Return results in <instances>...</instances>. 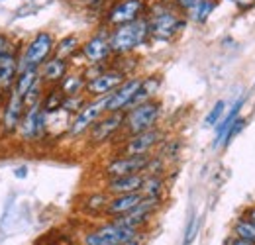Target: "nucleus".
<instances>
[{
  "mask_svg": "<svg viewBox=\"0 0 255 245\" xmlns=\"http://www.w3.org/2000/svg\"><path fill=\"white\" fill-rule=\"evenodd\" d=\"M147 37H149V22L145 18L118 26L108 35L114 55H124V53L137 49L139 45H143L147 41Z\"/></svg>",
  "mask_w": 255,
  "mask_h": 245,
  "instance_id": "1",
  "label": "nucleus"
},
{
  "mask_svg": "<svg viewBox=\"0 0 255 245\" xmlns=\"http://www.w3.org/2000/svg\"><path fill=\"white\" fill-rule=\"evenodd\" d=\"M161 116V104L157 100H147L141 104L131 106L126 112V120H124V129L128 135H135L141 131H147L151 127H155V123Z\"/></svg>",
  "mask_w": 255,
  "mask_h": 245,
  "instance_id": "2",
  "label": "nucleus"
},
{
  "mask_svg": "<svg viewBox=\"0 0 255 245\" xmlns=\"http://www.w3.org/2000/svg\"><path fill=\"white\" fill-rule=\"evenodd\" d=\"M106 104H108V96H100V98H91V100H87V104L73 116L67 133H69L71 137H81V135H85V133L106 114Z\"/></svg>",
  "mask_w": 255,
  "mask_h": 245,
  "instance_id": "3",
  "label": "nucleus"
},
{
  "mask_svg": "<svg viewBox=\"0 0 255 245\" xmlns=\"http://www.w3.org/2000/svg\"><path fill=\"white\" fill-rule=\"evenodd\" d=\"M55 49V37L49 31H39L32 37V41L26 45L24 53L20 55V71L26 67L39 69L49 59L51 51Z\"/></svg>",
  "mask_w": 255,
  "mask_h": 245,
  "instance_id": "4",
  "label": "nucleus"
},
{
  "mask_svg": "<svg viewBox=\"0 0 255 245\" xmlns=\"http://www.w3.org/2000/svg\"><path fill=\"white\" fill-rule=\"evenodd\" d=\"M47 129V114L41 110V102L26 108L24 118L18 125V135L24 141H37L45 135Z\"/></svg>",
  "mask_w": 255,
  "mask_h": 245,
  "instance_id": "5",
  "label": "nucleus"
},
{
  "mask_svg": "<svg viewBox=\"0 0 255 245\" xmlns=\"http://www.w3.org/2000/svg\"><path fill=\"white\" fill-rule=\"evenodd\" d=\"M124 112H106L98 122L89 129V141L93 145H102L110 141L114 135H118L124 129Z\"/></svg>",
  "mask_w": 255,
  "mask_h": 245,
  "instance_id": "6",
  "label": "nucleus"
},
{
  "mask_svg": "<svg viewBox=\"0 0 255 245\" xmlns=\"http://www.w3.org/2000/svg\"><path fill=\"white\" fill-rule=\"evenodd\" d=\"M147 163H149V155H118L106 163L104 175L108 179L139 175V173H145Z\"/></svg>",
  "mask_w": 255,
  "mask_h": 245,
  "instance_id": "7",
  "label": "nucleus"
},
{
  "mask_svg": "<svg viewBox=\"0 0 255 245\" xmlns=\"http://www.w3.org/2000/svg\"><path fill=\"white\" fill-rule=\"evenodd\" d=\"M147 22H149V37H153L155 41H171L185 26V22L177 14L167 10L153 14V18Z\"/></svg>",
  "mask_w": 255,
  "mask_h": 245,
  "instance_id": "8",
  "label": "nucleus"
},
{
  "mask_svg": "<svg viewBox=\"0 0 255 245\" xmlns=\"http://www.w3.org/2000/svg\"><path fill=\"white\" fill-rule=\"evenodd\" d=\"M139 89H141V79H137V77L126 79L116 91L108 96L106 112H124L128 108H131L135 104Z\"/></svg>",
  "mask_w": 255,
  "mask_h": 245,
  "instance_id": "9",
  "label": "nucleus"
},
{
  "mask_svg": "<svg viewBox=\"0 0 255 245\" xmlns=\"http://www.w3.org/2000/svg\"><path fill=\"white\" fill-rule=\"evenodd\" d=\"M126 81L124 71H116V69H106L104 73H100L98 77L87 81V89L85 94L91 98H100V96H110L122 83Z\"/></svg>",
  "mask_w": 255,
  "mask_h": 245,
  "instance_id": "10",
  "label": "nucleus"
},
{
  "mask_svg": "<svg viewBox=\"0 0 255 245\" xmlns=\"http://www.w3.org/2000/svg\"><path fill=\"white\" fill-rule=\"evenodd\" d=\"M163 139V131L159 127H151L147 131L128 135L122 145V155H149Z\"/></svg>",
  "mask_w": 255,
  "mask_h": 245,
  "instance_id": "11",
  "label": "nucleus"
},
{
  "mask_svg": "<svg viewBox=\"0 0 255 245\" xmlns=\"http://www.w3.org/2000/svg\"><path fill=\"white\" fill-rule=\"evenodd\" d=\"M24 112H26L24 98L18 92L10 91L8 92V98H6V106L2 110V118H0L2 133L10 135V133L18 131V125H20L22 118H24Z\"/></svg>",
  "mask_w": 255,
  "mask_h": 245,
  "instance_id": "12",
  "label": "nucleus"
},
{
  "mask_svg": "<svg viewBox=\"0 0 255 245\" xmlns=\"http://www.w3.org/2000/svg\"><path fill=\"white\" fill-rule=\"evenodd\" d=\"M81 53H83L85 61L89 63V65H104V61L110 55H114L112 53V47H110V39L104 33H96L93 37H89L83 43Z\"/></svg>",
  "mask_w": 255,
  "mask_h": 245,
  "instance_id": "13",
  "label": "nucleus"
},
{
  "mask_svg": "<svg viewBox=\"0 0 255 245\" xmlns=\"http://www.w3.org/2000/svg\"><path fill=\"white\" fill-rule=\"evenodd\" d=\"M143 0H122L118 4H114L110 8V14H108V24L118 28V26H124L129 22H135L141 18V12H143Z\"/></svg>",
  "mask_w": 255,
  "mask_h": 245,
  "instance_id": "14",
  "label": "nucleus"
},
{
  "mask_svg": "<svg viewBox=\"0 0 255 245\" xmlns=\"http://www.w3.org/2000/svg\"><path fill=\"white\" fill-rule=\"evenodd\" d=\"M18 73H20V55L12 47L0 57V92H10L14 89Z\"/></svg>",
  "mask_w": 255,
  "mask_h": 245,
  "instance_id": "15",
  "label": "nucleus"
},
{
  "mask_svg": "<svg viewBox=\"0 0 255 245\" xmlns=\"http://www.w3.org/2000/svg\"><path fill=\"white\" fill-rule=\"evenodd\" d=\"M95 230L102 238H106L108 242H112V244H116V245L128 244V242H131L133 238H137V236L141 234V232H137V230H131V228H126V226L118 224L116 220L100 222Z\"/></svg>",
  "mask_w": 255,
  "mask_h": 245,
  "instance_id": "16",
  "label": "nucleus"
},
{
  "mask_svg": "<svg viewBox=\"0 0 255 245\" xmlns=\"http://www.w3.org/2000/svg\"><path fill=\"white\" fill-rule=\"evenodd\" d=\"M143 202V194L141 192H129V194H116L110 198L104 216L108 220H114V218H120V216L131 212L133 208H137L139 204Z\"/></svg>",
  "mask_w": 255,
  "mask_h": 245,
  "instance_id": "17",
  "label": "nucleus"
},
{
  "mask_svg": "<svg viewBox=\"0 0 255 245\" xmlns=\"http://www.w3.org/2000/svg\"><path fill=\"white\" fill-rule=\"evenodd\" d=\"M69 75V61L59 57H49L47 61L39 67V79L47 85H59L65 77Z\"/></svg>",
  "mask_w": 255,
  "mask_h": 245,
  "instance_id": "18",
  "label": "nucleus"
},
{
  "mask_svg": "<svg viewBox=\"0 0 255 245\" xmlns=\"http://www.w3.org/2000/svg\"><path fill=\"white\" fill-rule=\"evenodd\" d=\"M145 175H128V177H118V179H108L106 183V192L110 196L116 194H129V192H141Z\"/></svg>",
  "mask_w": 255,
  "mask_h": 245,
  "instance_id": "19",
  "label": "nucleus"
},
{
  "mask_svg": "<svg viewBox=\"0 0 255 245\" xmlns=\"http://www.w3.org/2000/svg\"><path fill=\"white\" fill-rule=\"evenodd\" d=\"M39 69H33V67H26L18 73L16 77V83H14V89L12 91L18 92L22 98H26V94L32 91L33 87L39 83Z\"/></svg>",
  "mask_w": 255,
  "mask_h": 245,
  "instance_id": "20",
  "label": "nucleus"
},
{
  "mask_svg": "<svg viewBox=\"0 0 255 245\" xmlns=\"http://www.w3.org/2000/svg\"><path fill=\"white\" fill-rule=\"evenodd\" d=\"M242 108H244V98H238L236 102H234V106H232V110L226 114V118H222L218 125H216V137H214V145H222L224 137H226V133H228V129L234 125V122L240 118V112H242Z\"/></svg>",
  "mask_w": 255,
  "mask_h": 245,
  "instance_id": "21",
  "label": "nucleus"
},
{
  "mask_svg": "<svg viewBox=\"0 0 255 245\" xmlns=\"http://www.w3.org/2000/svg\"><path fill=\"white\" fill-rule=\"evenodd\" d=\"M87 89V79L83 73H69L63 81L59 83V91L63 92L65 96H79L85 94Z\"/></svg>",
  "mask_w": 255,
  "mask_h": 245,
  "instance_id": "22",
  "label": "nucleus"
},
{
  "mask_svg": "<svg viewBox=\"0 0 255 245\" xmlns=\"http://www.w3.org/2000/svg\"><path fill=\"white\" fill-rule=\"evenodd\" d=\"M163 192H165V183L161 175H145L143 186H141V194L143 198H151V200H159L163 202Z\"/></svg>",
  "mask_w": 255,
  "mask_h": 245,
  "instance_id": "23",
  "label": "nucleus"
},
{
  "mask_svg": "<svg viewBox=\"0 0 255 245\" xmlns=\"http://www.w3.org/2000/svg\"><path fill=\"white\" fill-rule=\"evenodd\" d=\"M81 47H83V45H81V41H79L77 35H67L61 41H55V49H53V51H55V57L69 61L71 57H75V53H77Z\"/></svg>",
  "mask_w": 255,
  "mask_h": 245,
  "instance_id": "24",
  "label": "nucleus"
},
{
  "mask_svg": "<svg viewBox=\"0 0 255 245\" xmlns=\"http://www.w3.org/2000/svg\"><path fill=\"white\" fill-rule=\"evenodd\" d=\"M63 100H65V94L59 91V87H57V89H51V91L45 92L43 98H41V110H43L47 116H49V114H55V112L61 110Z\"/></svg>",
  "mask_w": 255,
  "mask_h": 245,
  "instance_id": "25",
  "label": "nucleus"
},
{
  "mask_svg": "<svg viewBox=\"0 0 255 245\" xmlns=\"http://www.w3.org/2000/svg\"><path fill=\"white\" fill-rule=\"evenodd\" d=\"M110 198H112V196H110L108 192H95V194H91V196L85 198V210L91 212V214L104 216V210H106Z\"/></svg>",
  "mask_w": 255,
  "mask_h": 245,
  "instance_id": "26",
  "label": "nucleus"
},
{
  "mask_svg": "<svg viewBox=\"0 0 255 245\" xmlns=\"http://www.w3.org/2000/svg\"><path fill=\"white\" fill-rule=\"evenodd\" d=\"M232 236L255 244V226L246 218V216H242V218H238V220L234 222V226H232Z\"/></svg>",
  "mask_w": 255,
  "mask_h": 245,
  "instance_id": "27",
  "label": "nucleus"
},
{
  "mask_svg": "<svg viewBox=\"0 0 255 245\" xmlns=\"http://www.w3.org/2000/svg\"><path fill=\"white\" fill-rule=\"evenodd\" d=\"M161 85L159 77H147V79H141V89L137 92V98H135V104H141V102H147V100H153V94L157 92ZM133 104V106H135Z\"/></svg>",
  "mask_w": 255,
  "mask_h": 245,
  "instance_id": "28",
  "label": "nucleus"
},
{
  "mask_svg": "<svg viewBox=\"0 0 255 245\" xmlns=\"http://www.w3.org/2000/svg\"><path fill=\"white\" fill-rule=\"evenodd\" d=\"M85 104H87V94H79V96H65L61 110L67 112L69 116H75V114H77Z\"/></svg>",
  "mask_w": 255,
  "mask_h": 245,
  "instance_id": "29",
  "label": "nucleus"
},
{
  "mask_svg": "<svg viewBox=\"0 0 255 245\" xmlns=\"http://www.w3.org/2000/svg\"><path fill=\"white\" fill-rule=\"evenodd\" d=\"M212 10H214V2H212V0H200V2L196 4V8L192 10V18H194V22H198V24L206 22V18L210 16Z\"/></svg>",
  "mask_w": 255,
  "mask_h": 245,
  "instance_id": "30",
  "label": "nucleus"
},
{
  "mask_svg": "<svg viewBox=\"0 0 255 245\" xmlns=\"http://www.w3.org/2000/svg\"><path fill=\"white\" fill-rule=\"evenodd\" d=\"M224 110H226V102L224 100H218L212 108H210V112L206 114V118H204V125H218V122L222 120L224 116Z\"/></svg>",
  "mask_w": 255,
  "mask_h": 245,
  "instance_id": "31",
  "label": "nucleus"
},
{
  "mask_svg": "<svg viewBox=\"0 0 255 245\" xmlns=\"http://www.w3.org/2000/svg\"><path fill=\"white\" fill-rule=\"evenodd\" d=\"M198 230H200V218L198 216H191L189 224H187V230H185V238H183V245H192L196 236H198Z\"/></svg>",
  "mask_w": 255,
  "mask_h": 245,
  "instance_id": "32",
  "label": "nucleus"
},
{
  "mask_svg": "<svg viewBox=\"0 0 255 245\" xmlns=\"http://www.w3.org/2000/svg\"><path fill=\"white\" fill-rule=\"evenodd\" d=\"M83 245H116L112 244V242H108L106 238H102L96 230H91V232H85V236H83Z\"/></svg>",
  "mask_w": 255,
  "mask_h": 245,
  "instance_id": "33",
  "label": "nucleus"
},
{
  "mask_svg": "<svg viewBox=\"0 0 255 245\" xmlns=\"http://www.w3.org/2000/svg\"><path fill=\"white\" fill-rule=\"evenodd\" d=\"M244 125H246V118H242V116H240V118L234 122V125L228 129V133H226V137H224L222 145H230V143H232V139H234V137L244 129Z\"/></svg>",
  "mask_w": 255,
  "mask_h": 245,
  "instance_id": "34",
  "label": "nucleus"
},
{
  "mask_svg": "<svg viewBox=\"0 0 255 245\" xmlns=\"http://www.w3.org/2000/svg\"><path fill=\"white\" fill-rule=\"evenodd\" d=\"M10 49H12V41H10V37L4 35V33H0V57H2L6 51H10Z\"/></svg>",
  "mask_w": 255,
  "mask_h": 245,
  "instance_id": "35",
  "label": "nucleus"
},
{
  "mask_svg": "<svg viewBox=\"0 0 255 245\" xmlns=\"http://www.w3.org/2000/svg\"><path fill=\"white\" fill-rule=\"evenodd\" d=\"M224 245H255L252 242H246V240H242V238H236V236H232V238H228Z\"/></svg>",
  "mask_w": 255,
  "mask_h": 245,
  "instance_id": "36",
  "label": "nucleus"
},
{
  "mask_svg": "<svg viewBox=\"0 0 255 245\" xmlns=\"http://www.w3.org/2000/svg\"><path fill=\"white\" fill-rule=\"evenodd\" d=\"M177 2H179V6H181L183 10H191V12H192L200 0H177Z\"/></svg>",
  "mask_w": 255,
  "mask_h": 245,
  "instance_id": "37",
  "label": "nucleus"
},
{
  "mask_svg": "<svg viewBox=\"0 0 255 245\" xmlns=\"http://www.w3.org/2000/svg\"><path fill=\"white\" fill-rule=\"evenodd\" d=\"M236 4L240 10H250L255 6V0H236Z\"/></svg>",
  "mask_w": 255,
  "mask_h": 245,
  "instance_id": "38",
  "label": "nucleus"
},
{
  "mask_svg": "<svg viewBox=\"0 0 255 245\" xmlns=\"http://www.w3.org/2000/svg\"><path fill=\"white\" fill-rule=\"evenodd\" d=\"M124 245H145V236H143V232L137 236V238H133L131 242H128V244Z\"/></svg>",
  "mask_w": 255,
  "mask_h": 245,
  "instance_id": "39",
  "label": "nucleus"
},
{
  "mask_svg": "<svg viewBox=\"0 0 255 245\" xmlns=\"http://www.w3.org/2000/svg\"><path fill=\"white\" fill-rule=\"evenodd\" d=\"M244 216H246V218H248V220L255 226V206H250V208L244 212Z\"/></svg>",
  "mask_w": 255,
  "mask_h": 245,
  "instance_id": "40",
  "label": "nucleus"
},
{
  "mask_svg": "<svg viewBox=\"0 0 255 245\" xmlns=\"http://www.w3.org/2000/svg\"><path fill=\"white\" fill-rule=\"evenodd\" d=\"M26 175H28V167H18V169L14 171V177H16V179H24Z\"/></svg>",
  "mask_w": 255,
  "mask_h": 245,
  "instance_id": "41",
  "label": "nucleus"
},
{
  "mask_svg": "<svg viewBox=\"0 0 255 245\" xmlns=\"http://www.w3.org/2000/svg\"><path fill=\"white\" fill-rule=\"evenodd\" d=\"M77 245H83V244H77Z\"/></svg>",
  "mask_w": 255,
  "mask_h": 245,
  "instance_id": "42",
  "label": "nucleus"
}]
</instances>
